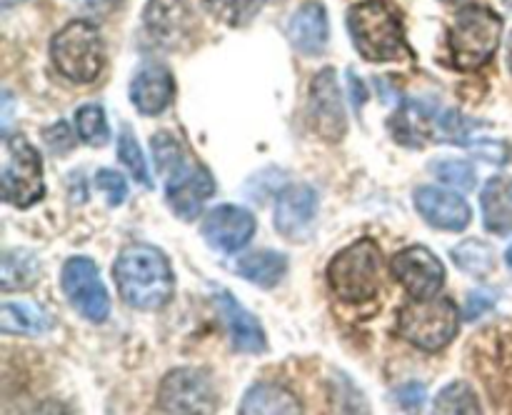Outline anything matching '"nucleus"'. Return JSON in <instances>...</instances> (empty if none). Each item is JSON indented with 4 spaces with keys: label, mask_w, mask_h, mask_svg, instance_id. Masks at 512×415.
Here are the masks:
<instances>
[{
    "label": "nucleus",
    "mask_w": 512,
    "mask_h": 415,
    "mask_svg": "<svg viewBox=\"0 0 512 415\" xmlns=\"http://www.w3.org/2000/svg\"><path fill=\"white\" fill-rule=\"evenodd\" d=\"M318 220V193L310 185H288L275 205V230L283 238L303 243L313 235Z\"/></svg>",
    "instance_id": "nucleus-17"
},
{
    "label": "nucleus",
    "mask_w": 512,
    "mask_h": 415,
    "mask_svg": "<svg viewBox=\"0 0 512 415\" xmlns=\"http://www.w3.org/2000/svg\"><path fill=\"white\" fill-rule=\"evenodd\" d=\"M453 260L458 268H463L465 273L473 275V278H488L495 270V253L485 240L468 238L453 248Z\"/></svg>",
    "instance_id": "nucleus-26"
},
{
    "label": "nucleus",
    "mask_w": 512,
    "mask_h": 415,
    "mask_svg": "<svg viewBox=\"0 0 512 415\" xmlns=\"http://www.w3.org/2000/svg\"><path fill=\"white\" fill-rule=\"evenodd\" d=\"M263 3L265 0H200L205 13H210L215 20L230 25V28L248 25L260 13Z\"/></svg>",
    "instance_id": "nucleus-27"
},
{
    "label": "nucleus",
    "mask_w": 512,
    "mask_h": 415,
    "mask_svg": "<svg viewBox=\"0 0 512 415\" xmlns=\"http://www.w3.org/2000/svg\"><path fill=\"white\" fill-rule=\"evenodd\" d=\"M348 33L355 50L370 63H398L413 55L400 18L383 0L355 3L348 10Z\"/></svg>",
    "instance_id": "nucleus-2"
},
{
    "label": "nucleus",
    "mask_w": 512,
    "mask_h": 415,
    "mask_svg": "<svg viewBox=\"0 0 512 415\" xmlns=\"http://www.w3.org/2000/svg\"><path fill=\"white\" fill-rule=\"evenodd\" d=\"M0 3H3L5 10H10V8H15V5L23 3V0H0Z\"/></svg>",
    "instance_id": "nucleus-39"
},
{
    "label": "nucleus",
    "mask_w": 512,
    "mask_h": 415,
    "mask_svg": "<svg viewBox=\"0 0 512 415\" xmlns=\"http://www.w3.org/2000/svg\"><path fill=\"white\" fill-rule=\"evenodd\" d=\"M395 280L410 298H435L445 283V265L428 245H410L393 255L390 263Z\"/></svg>",
    "instance_id": "nucleus-13"
},
{
    "label": "nucleus",
    "mask_w": 512,
    "mask_h": 415,
    "mask_svg": "<svg viewBox=\"0 0 512 415\" xmlns=\"http://www.w3.org/2000/svg\"><path fill=\"white\" fill-rule=\"evenodd\" d=\"M158 408L163 413L195 415L218 408V390L213 375L203 368H175L163 378L158 390Z\"/></svg>",
    "instance_id": "nucleus-9"
},
{
    "label": "nucleus",
    "mask_w": 512,
    "mask_h": 415,
    "mask_svg": "<svg viewBox=\"0 0 512 415\" xmlns=\"http://www.w3.org/2000/svg\"><path fill=\"white\" fill-rule=\"evenodd\" d=\"M413 203L425 223L448 233H460L473 220L468 200L455 190L438 188V185H420L413 193Z\"/></svg>",
    "instance_id": "nucleus-16"
},
{
    "label": "nucleus",
    "mask_w": 512,
    "mask_h": 415,
    "mask_svg": "<svg viewBox=\"0 0 512 415\" xmlns=\"http://www.w3.org/2000/svg\"><path fill=\"white\" fill-rule=\"evenodd\" d=\"M460 310L450 298H413L398 315V333L415 348L443 350L458 335Z\"/></svg>",
    "instance_id": "nucleus-7"
},
{
    "label": "nucleus",
    "mask_w": 512,
    "mask_h": 415,
    "mask_svg": "<svg viewBox=\"0 0 512 415\" xmlns=\"http://www.w3.org/2000/svg\"><path fill=\"white\" fill-rule=\"evenodd\" d=\"M395 400L400 403V408L420 410L425 403V388L420 383H408L395 390Z\"/></svg>",
    "instance_id": "nucleus-37"
},
{
    "label": "nucleus",
    "mask_w": 512,
    "mask_h": 415,
    "mask_svg": "<svg viewBox=\"0 0 512 415\" xmlns=\"http://www.w3.org/2000/svg\"><path fill=\"white\" fill-rule=\"evenodd\" d=\"M175 80L165 65L148 63L135 73L130 83V100L140 115H158L173 103Z\"/></svg>",
    "instance_id": "nucleus-19"
},
{
    "label": "nucleus",
    "mask_w": 512,
    "mask_h": 415,
    "mask_svg": "<svg viewBox=\"0 0 512 415\" xmlns=\"http://www.w3.org/2000/svg\"><path fill=\"white\" fill-rule=\"evenodd\" d=\"M470 120L458 110L430 105L425 100H408L390 118V133L400 145L425 148L430 143H468Z\"/></svg>",
    "instance_id": "nucleus-3"
},
{
    "label": "nucleus",
    "mask_w": 512,
    "mask_h": 415,
    "mask_svg": "<svg viewBox=\"0 0 512 415\" xmlns=\"http://www.w3.org/2000/svg\"><path fill=\"white\" fill-rule=\"evenodd\" d=\"M505 263H508V268L512 270V245L508 248V253H505Z\"/></svg>",
    "instance_id": "nucleus-42"
},
{
    "label": "nucleus",
    "mask_w": 512,
    "mask_h": 415,
    "mask_svg": "<svg viewBox=\"0 0 512 415\" xmlns=\"http://www.w3.org/2000/svg\"><path fill=\"white\" fill-rule=\"evenodd\" d=\"M303 405L290 393L285 385L278 383H255L240 400V413L245 415H280L300 413Z\"/></svg>",
    "instance_id": "nucleus-22"
},
{
    "label": "nucleus",
    "mask_w": 512,
    "mask_h": 415,
    "mask_svg": "<svg viewBox=\"0 0 512 415\" xmlns=\"http://www.w3.org/2000/svg\"><path fill=\"white\" fill-rule=\"evenodd\" d=\"M305 120L325 143H340L348 133V113H345L338 73L333 68L320 70L310 83Z\"/></svg>",
    "instance_id": "nucleus-10"
},
{
    "label": "nucleus",
    "mask_w": 512,
    "mask_h": 415,
    "mask_svg": "<svg viewBox=\"0 0 512 415\" xmlns=\"http://www.w3.org/2000/svg\"><path fill=\"white\" fill-rule=\"evenodd\" d=\"M143 23L150 38L165 50L190 48L198 38V23L185 0H148Z\"/></svg>",
    "instance_id": "nucleus-12"
},
{
    "label": "nucleus",
    "mask_w": 512,
    "mask_h": 415,
    "mask_svg": "<svg viewBox=\"0 0 512 415\" xmlns=\"http://www.w3.org/2000/svg\"><path fill=\"white\" fill-rule=\"evenodd\" d=\"M3 290H25L33 288L40 278V263L30 250H5L3 253Z\"/></svg>",
    "instance_id": "nucleus-25"
},
{
    "label": "nucleus",
    "mask_w": 512,
    "mask_h": 415,
    "mask_svg": "<svg viewBox=\"0 0 512 415\" xmlns=\"http://www.w3.org/2000/svg\"><path fill=\"white\" fill-rule=\"evenodd\" d=\"M3 200L15 208H30L45 195L43 160L23 135L3 138V165H0Z\"/></svg>",
    "instance_id": "nucleus-8"
},
{
    "label": "nucleus",
    "mask_w": 512,
    "mask_h": 415,
    "mask_svg": "<svg viewBox=\"0 0 512 415\" xmlns=\"http://www.w3.org/2000/svg\"><path fill=\"white\" fill-rule=\"evenodd\" d=\"M503 40V18L485 5H465L448 30L450 58L458 70H478L490 63Z\"/></svg>",
    "instance_id": "nucleus-5"
},
{
    "label": "nucleus",
    "mask_w": 512,
    "mask_h": 415,
    "mask_svg": "<svg viewBox=\"0 0 512 415\" xmlns=\"http://www.w3.org/2000/svg\"><path fill=\"white\" fill-rule=\"evenodd\" d=\"M45 143L48 148L53 150L55 155H65L70 148H73V135H70L68 125L65 123H55L53 128L45 130Z\"/></svg>",
    "instance_id": "nucleus-36"
},
{
    "label": "nucleus",
    "mask_w": 512,
    "mask_h": 415,
    "mask_svg": "<svg viewBox=\"0 0 512 415\" xmlns=\"http://www.w3.org/2000/svg\"><path fill=\"white\" fill-rule=\"evenodd\" d=\"M153 158H155V163H158L160 173H170V170H175L185 160L183 145H180L170 133H155L153 135Z\"/></svg>",
    "instance_id": "nucleus-32"
},
{
    "label": "nucleus",
    "mask_w": 512,
    "mask_h": 415,
    "mask_svg": "<svg viewBox=\"0 0 512 415\" xmlns=\"http://www.w3.org/2000/svg\"><path fill=\"white\" fill-rule=\"evenodd\" d=\"M213 300L218 305V313L223 315L225 325H228L230 340H233V348L240 350V353L258 355L268 350V340H265L263 325L260 320L235 298L230 290L215 288Z\"/></svg>",
    "instance_id": "nucleus-18"
},
{
    "label": "nucleus",
    "mask_w": 512,
    "mask_h": 415,
    "mask_svg": "<svg viewBox=\"0 0 512 415\" xmlns=\"http://www.w3.org/2000/svg\"><path fill=\"white\" fill-rule=\"evenodd\" d=\"M215 193V178L200 163H183L168 173L165 183V203L180 220H195L203 210L205 200Z\"/></svg>",
    "instance_id": "nucleus-14"
},
{
    "label": "nucleus",
    "mask_w": 512,
    "mask_h": 415,
    "mask_svg": "<svg viewBox=\"0 0 512 415\" xmlns=\"http://www.w3.org/2000/svg\"><path fill=\"white\" fill-rule=\"evenodd\" d=\"M435 413H480V400L468 383L455 380L438 393Z\"/></svg>",
    "instance_id": "nucleus-30"
},
{
    "label": "nucleus",
    "mask_w": 512,
    "mask_h": 415,
    "mask_svg": "<svg viewBox=\"0 0 512 415\" xmlns=\"http://www.w3.org/2000/svg\"><path fill=\"white\" fill-rule=\"evenodd\" d=\"M118 293L130 308L160 310L175 293V275L170 260L153 245H128L113 265Z\"/></svg>",
    "instance_id": "nucleus-1"
},
{
    "label": "nucleus",
    "mask_w": 512,
    "mask_h": 415,
    "mask_svg": "<svg viewBox=\"0 0 512 415\" xmlns=\"http://www.w3.org/2000/svg\"><path fill=\"white\" fill-rule=\"evenodd\" d=\"M50 60L63 78L93 83L105 65V48L98 28L88 20H70L50 40Z\"/></svg>",
    "instance_id": "nucleus-6"
},
{
    "label": "nucleus",
    "mask_w": 512,
    "mask_h": 415,
    "mask_svg": "<svg viewBox=\"0 0 512 415\" xmlns=\"http://www.w3.org/2000/svg\"><path fill=\"white\" fill-rule=\"evenodd\" d=\"M480 213L483 225L493 235L512 233V178L493 175L480 190Z\"/></svg>",
    "instance_id": "nucleus-21"
},
{
    "label": "nucleus",
    "mask_w": 512,
    "mask_h": 415,
    "mask_svg": "<svg viewBox=\"0 0 512 415\" xmlns=\"http://www.w3.org/2000/svg\"><path fill=\"white\" fill-rule=\"evenodd\" d=\"M235 273L260 288H275L288 273V255L278 250H253L235 260Z\"/></svg>",
    "instance_id": "nucleus-23"
},
{
    "label": "nucleus",
    "mask_w": 512,
    "mask_h": 415,
    "mask_svg": "<svg viewBox=\"0 0 512 415\" xmlns=\"http://www.w3.org/2000/svg\"><path fill=\"white\" fill-rule=\"evenodd\" d=\"M443 3H448V5H470L473 0H443Z\"/></svg>",
    "instance_id": "nucleus-41"
},
{
    "label": "nucleus",
    "mask_w": 512,
    "mask_h": 415,
    "mask_svg": "<svg viewBox=\"0 0 512 415\" xmlns=\"http://www.w3.org/2000/svg\"><path fill=\"white\" fill-rule=\"evenodd\" d=\"M435 178L445 185H453L458 190H473L475 183H478V175H475V168L465 160H453V158H445V160H435L430 165Z\"/></svg>",
    "instance_id": "nucleus-31"
},
{
    "label": "nucleus",
    "mask_w": 512,
    "mask_h": 415,
    "mask_svg": "<svg viewBox=\"0 0 512 415\" xmlns=\"http://www.w3.org/2000/svg\"><path fill=\"white\" fill-rule=\"evenodd\" d=\"M60 285H63V293L70 305L90 323H103L110 315L108 290L100 280L98 265L90 258H83V255L70 258L60 273Z\"/></svg>",
    "instance_id": "nucleus-11"
},
{
    "label": "nucleus",
    "mask_w": 512,
    "mask_h": 415,
    "mask_svg": "<svg viewBox=\"0 0 512 415\" xmlns=\"http://www.w3.org/2000/svg\"><path fill=\"white\" fill-rule=\"evenodd\" d=\"M465 148L473 150L475 155H480V158L488 160V163H505V160H508V148H505L503 143H498V140H470L468 138Z\"/></svg>",
    "instance_id": "nucleus-34"
},
{
    "label": "nucleus",
    "mask_w": 512,
    "mask_h": 415,
    "mask_svg": "<svg viewBox=\"0 0 512 415\" xmlns=\"http://www.w3.org/2000/svg\"><path fill=\"white\" fill-rule=\"evenodd\" d=\"M118 160L130 170V175H133L138 183H143L145 188H153V180H150V173H148V163H145L143 150H140L138 138L133 135L130 125H123V128H120Z\"/></svg>",
    "instance_id": "nucleus-29"
},
{
    "label": "nucleus",
    "mask_w": 512,
    "mask_h": 415,
    "mask_svg": "<svg viewBox=\"0 0 512 415\" xmlns=\"http://www.w3.org/2000/svg\"><path fill=\"white\" fill-rule=\"evenodd\" d=\"M0 328L10 335H43L50 328V318L35 303H3Z\"/></svg>",
    "instance_id": "nucleus-24"
},
{
    "label": "nucleus",
    "mask_w": 512,
    "mask_h": 415,
    "mask_svg": "<svg viewBox=\"0 0 512 415\" xmlns=\"http://www.w3.org/2000/svg\"><path fill=\"white\" fill-rule=\"evenodd\" d=\"M95 183H98V188L108 195L110 208H118V205H123L125 198H128V183H125V178L118 170H98V173H95Z\"/></svg>",
    "instance_id": "nucleus-33"
},
{
    "label": "nucleus",
    "mask_w": 512,
    "mask_h": 415,
    "mask_svg": "<svg viewBox=\"0 0 512 415\" xmlns=\"http://www.w3.org/2000/svg\"><path fill=\"white\" fill-rule=\"evenodd\" d=\"M328 285L335 298L350 305H363L378 298L383 285V253L378 243L363 238L340 250L328 265Z\"/></svg>",
    "instance_id": "nucleus-4"
},
{
    "label": "nucleus",
    "mask_w": 512,
    "mask_h": 415,
    "mask_svg": "<svg viewBox=\"0 0 512 415\" xmlns=\"http://www.w3.org/2000/svg\"><path fill=\"white\" fill-rule=\"evenodd\" d=\"M75 130H78V138L83 140L85 145H93V148H100L110 140V125L108 115H105L103 105H83V108L75 113Z\"/></svg>",
    "instance_id": "nucleus-28"
},
{
    "label": "nucleus",
    "mask_w": 512,
    "mask_h": 415,
    "mask_svg": "<svg viewBox=\"0 0 512 415\" xmlns=\"http://www.w3.org/2000/svg\"><path fill=\"white\" fill-rule=\"evenodd\" d=\"M508 68L512 73V33H510V40H508Z\"/></svg>",
    "instance_id": "nucleus-40"
},
{
    "label": "nucleus",
    "mask_w": 512,
    "mask_h": 415,
    "mask_svg": "<svg viewBox=\"0 0 512 415\" xmlns=\"http://www.w3.org/2000/svg\"><path fill=\"white\" fill-rule=\"evenodd\" d=\"M493 305H495V295L490 293V290L485 288L473 290V293L468 295V300H465V318L468 320L483 318L488 310H493Z\"/></svg>",
    "instance_id": "nucleus-35"
},
{
    "label": "nucleus",
    "mask_w": 512,
    "mask_h": 415,
    "mask_svg": "<svg viewBox=\"0 0 512 415\" xmlns=\"http://www.w3.org/2000/svg\"><path fill=\"white\" fill-rule=\"evenodd\" d=\"M200 233L213 250L238 253L255 235V215L240 205L223 203L205 215Z\"/></svg>",
    "instance_id": "nucleus-15"
},
{
    "label": "nucleus",
    "mask_w": 512,
    "mask_h": 415,
    "mask_svg": "<svg viewBox=\"0 0 512 415\" xmlns=\"http://www.w3.org/2000/svg\"><path fill=\"white\" fill-rule=\"evenodd\" d=\"M288 40L298 53H325L330 40V20L323 3H305L293 13L288 23Z\"/></svg>",
    "instance_id": "nucleus-20"
},
{
    "label": "nucleus",
    "mask_w": 512,
    "mask_h": 415,
    "mask_svg": "<svg viewBox=\"0 0 512 415\" xmlns=\"http://www.w3.org/2000/svg\"><path fill=\"white\" fill-rule=\"evenodd\" d=\"M348 78H350V83H353V90H355V103H365V98H368V95H365L363 83H360L353 73H348Z\"/></svg>",
    "instance_id": "nucleus-38"
}]
</instances>
